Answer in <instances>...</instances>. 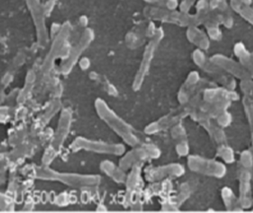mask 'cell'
Wrapping results in <instances>:
<instances>
[{
  "label": "cell",
  "mask_w": 253,
  "mask_h": 213,
  "mask_svg": "<svg viewBox=\"0 0 253 213\" xmlns=\"http://www.w3.org/2000/svg\"><path fill=\"white\" fill-rule=\"evenodd\" d=\"M252 211H253V209H252Z\"/></svg>",
  "instance_id": "obj_23"
},
{
  "label": "cell",
  "mask_w": 253,
  "mask_h": 213,
  "mask_svg": "<svg viewBox=\"0 0 253 213\" xmlns=\"http://www.w3.org/2000/svg\"><path fill=\"white\" fill-rule=\"evenodd\" d=\"M189 39L195 43L200 49H208L210 47V36L208 34L200 30L197 26H190L188 30Z\"/></svg>",
  "instance_id": "obj_9"
},
{
  "label": "cell",
  "mask_w": 253,
  "mask_h": 213,
  "mask_svg": "<svg viewBox=\"0 0 253 213\" xmlns=\"http://www.w3.org/2000/svg\"><path fill=\"white\" fill-rule=\"evenodd\" d=\"M194 58H195V61L203 70L209 73L214 80L220 83L223 87H226L229 89H235L236 87L235 79L232 76L228 75L226 72H224L219 66H217L211 60V58L209 59L202 50L200 49L196 50L194 52Z\"/></svg>",
  "instance_id": "obj_1"
},
{
  "label": "cell",
  "mask_w": 253,
  "mask_h": 213,
  "mask_svg": "<svg viewBox=\"0 0 253 213\" xmlns=\"http://www.w3.org/2000/svg\"><path fill=\"white\" fill-rule=\"evenodd\" d=\"M26 1L36 26L38 39L42 44H43L46 42L47 36H48L45 22H44V17L46 15L44 7L41 3V0H26Z\"/></svg>",
  "instance_id": "obj_2"
},
{
  "label": "cell",
  "mask_w": 253,
  "mask_h": 213,
  "mask_svg": "<svg viewBox=\"0 0 253 213\" xmlns=\"http://www.w3.org/2000/svg\"><path fill=\"white\" fill-rule=\"evenodd\" d=\"M209 2H212V1H214V0H208Z\"/></svg>",
  "instance_id": "obj_21"
},
{
  "label": "cell",
  "mask_w": 253,
  "mask_h": 213,
  "mask_svg": "<svg viewBox=\"0 0 253 213\" xmlns=\"http://www.w3.org/2000/svg\"><path fill=\"white\" fill-rule=\"evenodd\" d=\"M211 60L217 66H219L224 72H226L228 75L232 76L233 78L242 80V79L251 77L250 74L247 72V70L240 64L238 60L236 61L223 54H214L211 57Z\"/></svg>",
  "instance_id": "obj_4"
},
{
  "label": "cell",
  "mask_w": 253,
  "mask_h": 213,
  "mask_svg": "<svg viewBox=\"0 0 253 213\" xmlns=\"http://www.w3.org/2000/svg\"><path fill=\"white\" fill-rule=\"evenodd\" d=\"M252 56H253V52H252Z\"/></svg>",
  "instance_id": "obj_22"
},
{
  "label": "cell",
  "mask_w": 253,
  "mask_h": 213,
  "mask_svg": "<svg viewBox=\"0 0 253 213\" xmlns=\"http://www.w3.org/2000/svg\"><path fill=\"white\" fill-rule=\"evenodd\" d=\"M217 156L219 158H221L225 163L231 164L234 162L235 160V155H234V151L232 148H230L229 146H226L223 144H219V147L217 149Z\"/></svg>",
  "instance_id": "obj_13"
},
{
  "label": "cell",
  "mask_w": 253,
  "mask_h": 213,
  "mask_svg": "<svg viewBox=\"0 0 253 213\" xmlns=\"http://www.w3.org/2000/svg\"><path fill=\"white\" fill-rule=\"evenodd\" d=\"M251 171L241 168L238 177V198L244 210L253 206V194L251 185Z\"/></svg>",
  "instance_id": "obj_5"
},
{
  "label": "cell",
  "mask_w": 253,
  "mask_h": 213,
  "mask_svg": "<svg viewBox=\"0 0 253 213\" xmlns=\"http://www.w3.org/2000/svg\"><path fill=\"white\" fill-rule=\"evenodd\" d=\"M221 197L226 210L233 212H241L244 210L240 204L238 196L235 195L230 187L225 186L221 189Z\"/></svg>",
  "instance_id": "obj_10"
},
{
  "label": "cell",
  "mask_w": 253,
  "mask_h": 213,
  "mask_svg": "<svg viewBox=\"0 0 253 213\" xmlns=\"http://www.w3.org/2000/svg\"><path fill=\"white\" fill-rule=\"evenodd\" d=\"M241 1L245 4H248V5H251V3H252V0H241Z\"/></svg>",
  "instance_id": "obj_19"
},
{
  "label": "cell",
  "mask_w": 253,
  "mask_h": 213,
  "mask_svg": "<svg viewBox=\"0 0 253 213\" xmlns=\"http://www.w3.org/2000/svg\"><path fill=\"white\" fill-rule=\"evenodd\" d=\"M191 166L196 172L214 178H222L226 175V167L221 162L200 157L192 158Z\"/></svg>",
  "instance_id": "obj_3"
},
{
  "label": "cell",
  "mask_w": 253,
  "mask_h": 213,
  "mask_svg": "<svg viewBox=\"0 0 253 213\" xmlns=\"http://www.w3.org/2000/svg\"><path fill=\"white\" fill-rule=\"evenodd\" d=\"M205 99L209 103L216 102H232L239 100V95L234 91V89H229L226 87L211 88L205 92Z\"/></svg>",
  "instance_id": "obj_6"
},
{
  "label": "cell",
  "mask_w": 253,
  "mask_h": 213,
  "mask_svg": "<svg viewBox=\"0 0 253 213\" xmlns=\"http://www.w3.org/2000/svg\"><path fill=\"white\" fill-rule=\"evenodd\" d=\"M239 87L244 97L248 98L253 104V78L249 77V78L240 80Z\"/></svg>",
  "instance_id": "obj_14"
},
{
  "label": "cell",
  "mask_w": 253,
  "mask_h": 213,
  "mask_svg": "<svg viewBox=\"0 0 253 213\" xmlns=\"http://www.w3.org/2000/svg\"><path fill=\"white\" fill-rule=\"evenodd\" d=\"M213 11L216 12L218 15L221 25H223L225 28L230 29L233 27L234 20L232 16V8L229 3H227L225 0H219L216 7L213 9Z\"/></svg>",
  "instance_id": "obj_8"
},
{
  "label": "cell",
  "mask_w": 253,
  "mask_h": 213,
  "mask_svg": "<svg viewBox=\"0 0 253 213\" xmlns=\"http://www.w3.org/2000/svg\"><path fill=\"white\" fill-rule=\"evenodd\" d=\"M239 162H240L241 168L251 171L253 169V151H252V149L243 150L240 154Z\"/></svg>",
  "instance_id": "obj_15"
},
{
  "label": "cell",
  "mask_w": 253,
  "mask_h": 213,
  "mask_svg": "<svg viewBox=\"0 0 253 213\" xmlns=\"http://www.w3.org/2000/svg\"><path fill=\"white\" fill-rule=\"evenodd\" d=\"M233 52L240 64L247 70L251 78H253V56L245 44L241 41L236 42L233 46Z\"/></svg>",
  "instance_id": "obj_7"
},
{
  "label": "cell",
  "mask_w": 253,
  "mask_h": 213,
  "mask_svg": "<svg viewBox=\"0 0 253 213\" xmlns=\"http://www.w3.org/2000/svg\"><path fill=\"white\" fill-rule=\"evenodd\" d=\"M215 119H216L218 125L223 128V127L228 126L231 123L232 116H231V114L227 110H225V111L221 112Z\"/></svg>",
  "instance_id": "obj_17"
},
{
  "label": "cell",
  "mask_w": 253,
  "mask_h": 213,
  "mask_svg": "<svg viewBox=\"0 0 253 213\" xmlns=\"http://www.w3.org/2000/svg\"><path fill=\"white\" fill-rule=\"evenodd\" d=\"M144 1L156 7L170 9V10H175L178 6L177 0H144Z\"/></svg>",
  "instance_id": "obj_16"
},
{
  "label": "cell",
  "mask_w": 253,
  "mask_h": 213,
  "mask_svg": "<svg viewBox=\"0 0 253 213\" xmlns=\"http://www.w3.org/2000/svg\"><path fill=\"white\" fill-rule=\"evenodd\" d=\"M197 1L198 0H182L180 4V10L183 12H189Z\"/></svg>",
  "instance_id": "obj_18"
},
{
  "label": "cell",
  "mask_w": 253,
  "mask_h": 213,
  "mask_svg": "<svg viewBox=\"0 0 253 213\" xmlns=\"http://www.w3.org/2000/svg\"><path fill=\"white\" fill-rule=\"evenodd\" d=\"M251 149L253 151V138H251Z\"/></svg>",
  "instance_id": "obj_20"
},
{
  "label": "cell",
  "mask_w": 253,
  "mask_h": 213,
  "mask_svg": "<svg viewBox=\"0 0 253 213\" xmlns=\"http://www.w3.org/2000/svg\"><path fill=\"white\" fill-rule=\"evenodd\" d=\"M242 106H243L245 116L247 118V122H248V125H249L251 138H253V104L248 98L243 96Z\"/></svg>",
  "instance_id": "obj_12"
},
{
  "label": "cell",
  "mask_w": 253,
  "mask_h": 213,
  "mask_svg": "<svg viewBox=\"0 0 253 213\" xmlns=\"http://www.w3.org/2000/svg\"><path fill=\"white\" fill-rule=\"evenodd\" d=\"M229 4L236 14H238L247 23L253 26V8L251 5L243 3L241 0H230Z\"/></svg>",
  "instance_id": "obj_11"
}]
</instances>
